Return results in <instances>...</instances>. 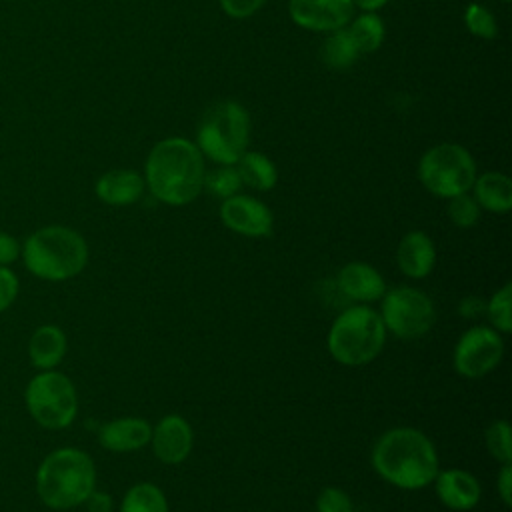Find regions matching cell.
<instances>
[{
	"mask_svg": "<svg viewBox=\"0 0 512 512\" xmlns=\"http://www.w3.org/2000/svg\"><path fill=\"white\" fill-rule=\"evenodd\" d=\"M370 462L384 482L402 490H422L430 486L440 470L432 440L410 426L386 430L374 442Z\"/></svg>",
	"mask_w": 512,
	"mask_h": 512,
	"instance_id": "1",
	"label": "cell"
},
{
	"mask_svg": "<svg viewBox=\"0 0 512 512\" xmlns=\"http://www.w3.org/2000/svg\"><path fill=\"white\" fill-rule=\"evenodd\" d=\"M204 156L186 138H164L150 150L144 184L152 196L168 206H184L204 190Z\"/></svg>",
	"mask_w": 512,
	"mask_h": 512,
	"instance_id": "2",
	"label": "cell"
},
{
	"mask_svg": "<svg viewBox=\"0 0 512 512\" xmlns=\"http://www.w3.org/2000/svg\"><path fill=\"white\" fill-rule=\"evenodd\" d=\"M96 488V466L80 448H56L36 470L38 498L52 510H70L86 502Z\"/></svg>",
	"mask_w": 512,
	"mask_h": 512,
	"instance_id": "3",
	"label": "cell"
},
{
	"mask_svg": "<svg viewBox=\"0 0 512 512\" xmlns=\"http://www.w3.org/2000/svg\"><path fill=\"white\" fill-rule=\"evenodd\" d=\"M20 256L30 274L48 282H62L78 276L88 264V244L80 232L52 224L32 232Z\"/></svg>",
	"mask_w": 512,
	"mask_h": 512,
	"instance_id": "4",
	"label": "cell"
},
{
	"mask_svg": "<svg viewBox=\"0 0 512 512\" xmlns=\"http://www.w3.org/2000/svg\"><path fill=\"white\" fill-rule=\"evenodd\" d=\"M386 344V328L380 312L366 304L342 310L326 336L330 356L342 366H364L378 358Z\"/></svg>",
	"mask_w": 512,
	"mask_h": 512,
	"instance_id": "5",
	"label": "cell"
},
{
	"mask_svg": "<svg viewBox=\"0 0 512 512\" xmlns=\"http://www.w3.org/2000/svg\"><path fill=\"white\" fill-rule=\"evenodd\" d=\"M250 138V116L234 100L212 104L198 126L196 146L202 156L218 166H234L246 152Z\"/></svg>",
	"mask_w": 512,
	"mask_h": 512,
	"instance_id": "6",
	"label": "cell"
},
{
	"mask_svg": "<svg viewBox=\"0 0 512 512\" xmlns=\"http://www.w3.org/2000/svg\"><path fill=\"white\" fill-rule=\"evenodd\" d=\"M418 178L430 194L448 200L472 188L476 180V164L464 146L444 142L422 154L418 162Z\"/></svg>",
	"mask_w": 512,
	"mask_h": 512,
	"instance_id": "7",
	"label": "cell"
},
{
	"mask_svg": "<svg viewBox=\"0 0 512 512\" xmlns=\"http://www.w3.org/2000/svg\"><path fill=\"white\" fill-rule=\"evenodd\" d=\"M24 402L36 424L48 430L68 428L78 412V394L72 380L56 370L36 374L24 390Z\"/></svg>",
	"mask_w": 512,
	"mask_h": 512,
	"instance_id": "8",
	"label": "cell"
},
{
	"mask_svg": "<svg viewBox=\"0 0 512 512\" xmlns=\"http://www.w3.org/2000/svg\"><path fill=\"white\" fill-rule=\"evenodd\" d=\"M380 318L386 332L402 340H414L430 332L436 322V308L420 288L396 286L382 294Z\"/></svg>",
	"mask_w": 512,
	"mask_h": 512,
	"instance_id": "9",
	"label": "cell"
},
{
	"mask_svg": "<svg viewBox=\"0 0 512 512\" xmlns=\"http://www.w3.org/2000/svg\"><path fill=\"white\" fill-rule=\"evenodd\" d=\"M502 356V334L492 326H472L460 334L452 352V364L458 376L478 380L490 374L500 364Z\"/></svg>",
	"mask_w": 512,
	"mask_h": 512,
	"instance_id": "10",
	"label": "cell"
},
{
	"mask_svg": "<svg viewBox=\"0 0 512 512\" xmlns=\"http://www.w3.org/2000/svg\"><path fill=\"white\" fill-rule=\"evenodd\" d=\"M222 224L246 238H266L272 232V210L258 198L248 194H234L220 204Z\"/></svg>",
	"mask_w": 512,
	"mask_h": 512,
	"instance_id": "11",
	"label": "cell"
},
{
	"mask_svg": "<svg viewBox=\"0 0 512 512\" xmlns=\"http://www.w3.org/2000/svg\"><path fill=\"white\" fill-rule=\"evenodd\" d=\"M288 14L294 24L312 32H334L352 20V0H290Z\"/></svg>",
	"mask_w": 512,
	"mask_h": 512,
	"instance_id": "12",
	"label": "cell"
},
{
	"mask_svg": "<svg viewBox=\"0 0 512 512\" xmlns=\"http://www.w3.org/2000/svg\"><path fill=\"white\" fill-rule=\"evenodd\" d=\"M154 456L164 464H182L194 446L190 422L180 414H166L152 428L150 436Z\"/></svg>",
	"mask_w": 512,
	"mask_h": 512,
	"instance_id": "13",
	"label": "cell"
},
{
	"mask_svg": "<svg viewBox=\"0 0 512 512\" xmlns=\"http://www.w3.org/2000/svg\"><path fill=\"white\" fill-rule=\"evenodd\" d=\"M438 500L456 512H468L478 506L482 488L478 478L462 468H446L438 470L436 478L432 480Z\"/></svg>",
	"mask_w": 512,
	"mask_h": 512,
	"instance_id": "14",
	"label": "cell"
},
{
	"mask_svg": "<svg viewBox=\"0 0 512 512\" xmlns=\"http://www.w3.org/2000/svg\"><path fill=\"white\" fill-rule=\"evenodd\" d=\"M396 264L408 278H426L436 266V244L422 230L406 232L396 248Z\"/></svg>",
	"mask_w": 512,
	"mask_h": 512,
	"instance_id": "15",
	"label": "cell"
},
{
	"mask_svg": "<svg viewBox=\"0 0 512 512\" xmlns=\"http://www.w3.org/2000/svg\"><path fill=\"white\" fill-rule=\"evenodd\" d=\"M152 426L148 420L138 416L114 418L100 426L98 442L110 452H134L150 444Z\"/></svg>",
	"mask_w": 512,
	"mask_h": 512,
	"instance_id": "16",
	"label": "cell"
},
{
	"mask_svg": "<svg viewBox=\"0 0 512 512\" xmlns=\"http://www.w3.org/2000/svg\"><path fill=\"white\" fill-rule=\"evenodd\" d=\"M336 284L346 298L360 304L380 300L386 292L384 276L366 262L344 264L336 276Z\"/></svg>",
	"mask_w": 512,
	"mask_h": 512,
	"instance_id": "17",
	"label": "cell"
},
{
	"mask_svg": "<svg viewBox=\"0 0 512 512\" xmlns=\"http://www.w3.org/2000/svg\"><path fill=\"white\" fill-rule=\"evenodd\" d=\"M98 200L108 206H128L140 200L144 192V178L136 170L116 168L104 172L94 186Z\"/></svg>",
	"mask_w": 512,
	"mask_h": 512,
	"instance_id": "18",
	"label": "cell"
},
{
	"mask_svg": "<svg viewBox=\"0 0 512 512\" xmlns=\"http://www.w3.org/2000/svg\"><path fill=\"white\" fill-rule=\"evenodd\" d=\"M66 350V334L54 324L38 326L28 340V356L38 370H54L64 360Z\"/></svg>",
	"mask_w": 512,
	"mask_h": 512,
	"instance_id": "19",
	"label": "cell"
},
{
	"mask_svg": "<svg viewBox=\"0 0 512 512\" xmlns=\"http://www.w3.org/2000/svg\"><path fill=\"white\" fill-rule=\"evenodd\" d=\"M474 200L480 208L506 214L512 208V180L502 172H484L476 176L472 188Z\"/></svg>",
	"mask_w": 512,
	"mask_h": 512,
	"instance_id": "20",
	"label": "cell"
},
{
	"mask_svg": "<svg viewBox=\"0 0 512 512\" xmlns=\"http://www.w3.org/2000/svg\"><path fill=\"white\" fill-rule=\"evenodd\" d=\"M234 166L240 174L242 184L254 190L266 192L272 190L278 182V170L274 162L262 152H244Z\"/></svg>",
	"mask_w": 512,
	"mask_h": 512,
	"instance_id": "21",
	"label": "cell"
},
{
	"mask_svg": "<svg viewBox=\"0 0 512 512\" xmlns=\"http://www.w3.org/2000/svg\"><path fill=\"white\" fill-rule=\"evenodd\" d=\"M120 512H168V500L154 482H138L124 494Z\"/></svg>",
	"mask_w": 512,
	"mask_h": 512,
	"instance_id": "22",
	"label": "cell"
},
{
	"mask_svg": "<svg viewBox=\"0 0 512 512\" xmlns=\"http://www.w3.org/2000/svg\"><path fill=\"white\" fill-rule=\"evenodd\" d=\"M346 28L358 52H376L384 42V22L376 12H364L348 22Z\"/></svg>",
	"mask_w": 512,
	"mask_h": 512,
	"instance_id": "23",
	"label": "cell"
},
{
	"mask_svg": "<svg viewBox=\"0 0 512 512\" xmlns=\"http://www.w3.org/2000/svg\"><path fill=\"white\" fill-rule=\"evenodd\" d=\"M320 54H322L324 64L330 68H336V70H344V68L352 66L360 56V52L346 28H338V30L330 32V36L322 44Z\"/></svg>",
	"mask_w": 512,
	"mask_h": 512,
	"instance_id": "24",
	"label": "cell"
},
{
	"mask_svg": "<svg viewBox=\"0 0 512 512\" xmlns=\"http://www.w3.org/2000/svg\"><path fill=\"white\" fill-rule=\"evenodd\" d=\"M484 312L492 324V328L500 334H508L512 330V284L506 282L500 290H496L484 306Z\"/></svg>",
	"mask_w": 512,
	"mask_h": 512,
	"instance_id": "25",
	"label": "cell"
},
{
	"mask_svg": "<svg viewBox=\"0 0 512 512\" xmlns=\"http://www.w3.org/2000/svg\"><path fill=\"white\" fill-rule=\"evenodd\" d=\"M242 186L236 166H218L204 174V188L222 200L238 194Z\"/></svg>",
	"mask_w": 512,
	"mask_h": 512,
	"instance_id": "26",
	"label": "cell"
},
{
	"mask_svg": "<svg viewBox=\"0 0 512 512\" xmlns=\"http://www.w3.org/2000/svg\"><path fill=\"white\" fill-rule=\"evenodd\" d=\"M484 442L494 460H498L500 464L512 462V432L508 420L498 418L490 422L484 432Z\"/></svg>",
	"mask_w": 512,
	"mask_h": 512,
	"instance_id": "27",
	"label": "cell"
},
{
	"mask_svg": "<svg viewBox=\"0 0 512 512\" xmlns=\"http://www.w3.org/2000/svg\"><path fill=\"white\" fill-rule=\"evenodd\" d=\"M464 22H466V28L478 38L492 40L498 34V24L492 12L482 4H476V2L468 4L464 10Z\"/></svg>",
	"mask_w": 512,
	"mask_h": 512,
	"instance_id": "28",
	"label": "cell"
},
{
	"mask_svg": "<svg viewBox=\"0 0 512 512\" xmlns=\"http://www.w3.org/2000/svg\"><path fill=\"white\" fill-rule=\"evenodd\" d=\"M448 218L454 222V226L458 228H472L478 218H480V206L476 204V200L472 196H468V192L458 194L448 198Z\"/></svg>",
	"mask_w": 512,
	"mask_h": 512,
	"instance_id": "29",
	"label": "cell"
},
{
	"mask_svg": "<svg viewBox=\"0 0 512 512\" xmlns=\"http://www.w3.org/2000/svg\"><path fill=\"white\" fill-rule=\"evenodd\" d=\"M316 512H354V504L342 488L326 486L316 498Z\"/></svg>",
	"mask_w": 512,
	"mask_h": 512,
	"instance_id": "30",
	"label": "cell"
},
{
	"mask_svg": "<svg viewBox=\"0 0 512 512\" xmlns=\"http://www.w3.org/2000/svg\"><path fill=\"white\" fill-rule=\"evenodd\" d=\"M18 290V276L8 266H0V314L16 300Z\"/></svg>",
	"mask_w": 512,
	"mask_h": 512,
	"instance_id": "31",
	"label": "cell"
},
{
	"mask_svg": "<svg viewBox=\"0 0 512 512\" xmlns=\"http://www.w3.org/2000/svg\"><path fill=\"white\" fill-rule=\"evenodd\" d=\"M218 2H220V8L230 18H248L264 4V0H218Z\"/></svg>",
	"mask_w": 512,
	"mask_h": 512,
	"instance_id": "32",
	"label": "cell"
},
{
	"mask_svg": "<svg viewBox=\"0 0 512 512\" xmlns=\"http://www.w3.org/2000/svg\"><path fill=\"white\" fill-rule=\"evenodd\" d=\"M496 490L502 504L512 506V462L500 466V472L496 476Z\"/></svg>",
	"mask_w": 512,
	"mask_h": 512,
	"instance_id": "33",
	"label": "cell"
},
{
	"mask_svg": "<svg viewBox=\"0 0 512 512\" xmlns=\"http://www.w3.org/2000/svg\"><path fill=\"white\" fill-rule=\"evenodd\" d=\"M20 256V244L14 236L0 230V266L12 264Z\"/></svg>",
	"mask_w": 512,
	"mask_h": 512,
	"instance_id": "34",
	"label": "cell"
},
{
	"mask_svg": "<svg viewBox=\"0 0 512 512\" xmlns=\"http://www.w3.org/2000/svg\"><path fill=\"white\" fill-rule=\"evenodd\" d=\"M84 504L88 506L90 512H110L112 510V498L98 490H92Z\"/></svg>",
	"mask_w": 512,
	"mask_h": 512,
	"instance_id": "35",
	"label": "cell"
},
{
	"mask_svg": "<svg viewBox=\"0 0 512 512\" xmlns=\"http://www.w3.org/2000/svg\"><path fill=\"white\" fill-rule=\"evenodd\" d=\"M484 302L482 300H478V298H464L462 302H460V314L462 316H476L478 312H482L484 310Z\"/></svg>",
	"mask_w": 512,
	"mask_h": 512,
	"instance_id": "36",
	"label": "cell"
},
{
	"mask_svg": "<svg viewBox=\"0 0 512 512\" xmlns=\"http://www.w3.org/2000/svg\"><path fill=\"white\" fill-rule=\"evenodd\" d=\"M388 0H352L354 6L362 8L364 12H376L378 8H382Z\"/></svg>",
	"mask_w": 512,
	"mask_h": 512,
	"instance_id": "37",
	"label": "cell"
},
{
	"mask_svg": "<svg viewBox=\"0 0 512 512\" xmlns=\"http://www.w3.org/2000/svg\"><path fill=\"white\" fill-rule=\"evenodd\" d=\"M500 2H510V0H500Z\"/></svg>",
	"mask_w": 512,
	"mask_h": 512,
	"instance_id": "38",
	"label": "cell"
}]
</instances>
